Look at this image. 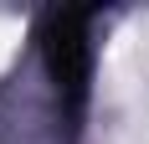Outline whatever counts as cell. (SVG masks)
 <instances>
[{"mask_svg": "<svg viewBox=\"0 0 149 144\" xmlns=\"http://www.w3.org/2000/svg\"><path fill=\"white\" fill-rule=\"evenodd\" d=\"M82 21L88 15H52V31H46V62H52V77L67 98H82V82H88V41H82Z\"/></svg>", "mask_w": 149, "mask_h": 144, "instance_id": "cell-1", "label": "cell"}]
</instances>
